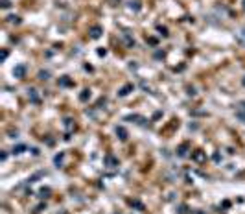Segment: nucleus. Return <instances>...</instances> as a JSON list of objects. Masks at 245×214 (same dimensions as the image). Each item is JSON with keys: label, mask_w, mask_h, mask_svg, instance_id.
Masks as SVG:
<instances>
[{"label": "nucleus", "mask_w": 245, "mask_h": 214, "mask_svg": "<svg viewBox=\"0 0 245 214\" xmlns=\"http://www.w3.org/2000/svg\"><path fill=\"white\" fill-rule=\"evenodd\" d=\"M105 161H107V164H109V166H116V161H114V157L113 155H107V157H105Z\"/></svg>", "instance_id": "5"}, {"label": "nucleus", "mask_w": 245, "mask_h": 214, "mask_svg": "<svg viewBox=\"0 0 245 214\" xmlns=\"http://www.w3.org/2000/svg\"><path fill=\"white\" fill-rule=\"evenodd\" d=\"M22 150H24V146H17L15 150H13V153H22Z\"/></svg>", "instance_id": "6"}, {"label": "nucleus", "mask_w": 245, "mask_h": 214, "mask_svg": "<svg viewBox=\"0 0 245 214\" xmlns=\"http://www.w3.org/2000/svg\"><path fill=\"white\" fill-rule=\"evenodd\" d=\"M39 78L41 79H48V72H39Z\"/></svg>", "instance_id": "7"}, {"label": "nucleus", "mask_w": 245, "mask_h": 214, "mask_svg": "<svg viewBox=\"0 0 245 214\" xmlns=\"http://www.w3.org/2000/svg\"><path fill=\"white\" fill-rule=\"evenodd\" d=\"M90 35H92L94 39H98V37L101 35V28H100V26H94V28L90 30Z\"/></svg>", "instance_id": "3"}, {"label": "nucleus", "mask_w": 245, "mask_h": 214, "mask_svg": "<svg viewBox=\"0 0 245 214\" xmlns=\"http://www.w3.org/2000/svg\"><path fill=\"white\" fill-rule=\"evenodd\" d=\"M13 74H15V78H24V74H26V67H24V65H17V67H15V70H13Z\"/></svg>", "instance_id": "2"}, {"label": "nucleus", "mask_w": 245, "mask_h": 214, "mask_svg": "<svg viewBox=\"0 0 245 214\" xmlns=\"http://www.w3.org/2000/svg\"><path fill=\"white\" fill-rule=\"evenodd\" d=\"M2 8H9V2H8V0H2Z\"/></svg>", "instance_id": "9"}, {"label": "nucleus", "mask_w": 245, "mask_h": 214, "mask_svg": "<svg viewBox=\"0 0 245 214\" xmlns=\"http://www.w3.org/2000/svg\"><path fill=\"white\" fill-rule=\"evenodd\" d=\"M63 214H66V212H63Z\"/></svg>", "instance_id": "12"}, {"label": "nucleus", "mask_w": 245, "mask_h": 214, "mask_svg": "<svg viewBox=\"0 0 245 214\" xmlns=\"http://www.w3.org/2000/svg\"><path fill=\"white\" fill-rule=\"evenodd\" d=\"M243 37H245V30H243Z\"/></svg>", "instance_id": "10"}, {"label": "nucleus", "mask_w": 245, "mask_h": 214, "mask_svg": "<svg viewBox=\"0 0 245 214\" xmlns=\"http://www.w3.org/2000/svg\"><path fill=\"white\" fill-rule=\"evenodd\" d=\"M236 116H238L240 120L245 122V102H241L240 105H238V109H236Z\"/></svg>", "instance_id": "1"}, {"label": "nucleus", "mask_w": 245, "mask_h": 214, "mask_svg": "<svg viewBox=\"0 0 245 214\" xmlns=\"http://www.w3.org/2000/svg\"><path fill=\"white\" fill-rule=\"evenodd\" d=\"M129 89H131V85H127V87H124L120 94H122V96H125V94H127V91H129Z\"/></svg>", "instance_id": "8"}, {"label": "nucleus", "mask_w": 245, "mask_h": 214, "mask_svg": "<svg viewBox=\"0 0 245 214\" xmlns=\"http://www.w3.org/2000/svg\"><path fill=\"white\" fill-rule=\"evenodd\" d=\"M116 135H120V139H122V140L127 139V131H125L124 127H116Z\"/></svg>", "instance_id": "4"}, {"label": "nucleus", "mask_w": 245, "mask_h": 214, "mask_svg": "<svg viewBox=\"0 0 245 214\" xmlns=\"http://www.w3.org/2000/svg\"><path fill=\"white\" fill-rule=\"evenodd\" d=\"M243 85H245V79H243Z\"/></svg>", "instance_id": "11"}]
</instances>
